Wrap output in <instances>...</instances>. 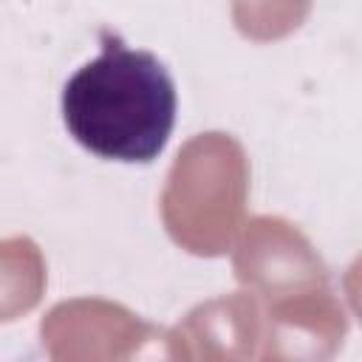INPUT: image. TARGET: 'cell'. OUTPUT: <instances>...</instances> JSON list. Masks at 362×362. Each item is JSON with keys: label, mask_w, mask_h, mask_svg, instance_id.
I'll list each match as a JSON object with an SVG mask.
<instances>
[{"label": "cell", "mask_w": 362, "mask_h": 362, "mask_svg": "<svg viewBox=\"0 0 362 362\" xmlns=\"http://www.w3.org/2000/svg\"><path fill=\"white\" fill-rule=\"evenodd\" d=\"M175 82L164 62L102 31V54L62 88L68 133L99 158L153 161L175 127Z\"/></svg>", "instance_id": "cell-1"}]
</instances>
